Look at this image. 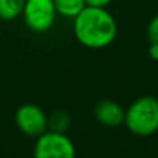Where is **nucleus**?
I'll use <instances>...</instances> for the list:
<instances>
[{
	"mask_svg": "<svg viewBox=\"0 0 158 158\" xmlns=\"http://www.w3.org/2000/svg\"><path fill=\"white\" fill-rule=\"evenodd\" d=\"M74 35L82 46L100 50L117 39L118 25L106 7L86 6L74 18Z\"/></svg>",
	"mask_w": 158,
	"mask_h": 158,
	"instance_id": "obj_1",
	"label": "nucleus"
},
{
	"mask_svg": "<svg viewBox=\"0 0 158 158\" xmlns=\"http://www.w3.org/2000/svg\"><path fill=\"white\" fill-rule=\"evenodd\" d=\"M123 125L131 133L147 137L158 132V98L142 96L129 104L125 110Z\"/></svg>",
	"mask_w": 158,
	"mask_h": 158,
	"instance_id": "obj_2",
	"label": "nucleus"
},
{
	"mask_svg": "<svg viewBox=\"0 0 158 158\" xmlns=\"http://www.w3.org/2000/svg\"><path fill=\"white\" fill-rule=\"evenodd\" d=\"M75 144L65 133L47 129L36 137L33 146V158H75Z\"/></svg>",
	"mask_w": 158,
	"mask_h": 158,
	"instance_id": "obj_3",
	"label": "nucleus"
},
{
	"mask_svg": "<svg viewBox=\"0 0 158 158\" xmlns=\"http://www.w3.org/2000/svg\"><path fill=\"white\" fill-rule=\"evenodd\" d=\"M21 15L29 31L44 33L54 25L57 11L53 0H25Z\"/></svg>",
	"mask_w": 158,
	"mask_h": 158,
	"instance_id": "obj_4",
	"label": "nucleus"
},
{
	"mask_svg": "<svg viewBox=\"0 0 158 158\" xmlns=\"http://www.w3.org/2000/svg\"><path fill=\"white\" fill-rule=\"evenodd\" d=\"M15 125L25 136L36 139L49 129L47 114L38 104H22L15 111Z\"/></svg>",
	"mask_w": 158,
	"mask_h": 158,
	"instance_id": "obj_5",
	"label": "nucleus"
},
{
	"mask_svg": "<svg viewBox=\"0 0 158 158\" xmlns=\"http://www.w3.org/2000/svg\"><path fill=\"white\" fill-rule=\"evenodd\" d=\"M94 118L97 122L107 128H118V126L123 125V119H125V108L121 106L118 101L106 100L98 101L94 106Z\"/></svg>",
	"mask_w": 158,
	"mask_h": 158,
	"instance_id": "obj_6",
	"label": "nucleus"
},
{
	"mask_svg": "<svg viewBox=\"0 0 158 158\" xmlns=\"http://www.w3.org/2000/svg\"><path fill=\"white\" fill-rule=\"evenodd\" d=\"M53 3L58 15L72 19L86 7L85 0H53Z\"/></svg>",
	"mask_w": 158,
	"mask_h": 158,
	"instance_id": "obj_7",
	"label": "nucleus"
},
{
	"mask_svg": "<svg viewBox=\"0 0 158 158\" xmlns=\"http://www.w3.org/2000/svg\"><path fill=\"white\" fill-rule=\"evenodd\" d=\"M25 0H0V19L13 21L18 18L24 10Z\"/></svg>",
	"mask_w": 158,
	"mask_h": 158,
	"instance_id": "obj_8",
	"label": "nucleus"
},
{
	"mask_svg": "<svg viewBox=\"0 0 158 158\" xmlns=\"http://www.w3.org/2000/svg\"><path fill=\"white\" fill-rule=\"evenodd\" d=\"M47 123H49V131L65 133L71 126V117L68 112L63 111V110H57L47 117Z\"/></svg>",
	"mask_w": 158,
	"mask_h": 158,
	"instance_id": "obj_9",
	"label": "nucleus"
},
{
	"mask_svg": "<svg viewBox=\"0 0 158 158\" xmlns=\"http://www.w3.org/2000/svg\"><path fill=\"white\" fill-rule=\"evenodd\" d=\"M147 38L150 43H158V14L151 18L147 25Z\"/></svg>",
	"mask_w": 158,
	"mask_h": 158,
	"instance_id": "obj_10",
	"label": "nucleus"
},
{
	"mask_svg": "<svg viewBox=\"0 0 158 158\" xmlns=\"http://www.w3.org/2000/svg\"><path fill=\"white\" fill-rule=\"evenodd\" d=\"M111 2L112 0H85L86 6L90 7H107Z\"/></svg>",
	"mask_w": 158,
	"mask_h": 158,
	"instance_id": "obj_11",
	"label": "nucleus"
},
{
	"mask_svg": "<svg viewBox=\"0 0 158 158\" xmlns=\"http://www.w3.org/2000/svg\"><path fill=\"white\" fill-rule=\"evenodd\" d=\"M148 56H150L151 60L158 61V43H150V47H148Z\"/></svg>",
	"mask_w": 158,
	"mask_h": 158,
	"instance_id": "obj_12",
	"label": "nucleus"
}]
</instances>
